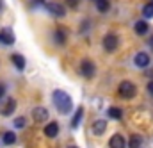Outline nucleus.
I'll return each mask as SVG.
<instances>
[{
  "instance_id": "obj_16",
  "label": "nucleus",
  "mask_w": 153,
  "mask_h": 148,
  "mask_svg": "<svg viewBox=\"0 0 153 148\" xmlns=\"http://www.w3.org/2000/svg\"><path fill=\"white\" fill-rule=\"evenodd\" d=\"M141 145H143V138L137 134H134L128 141V148H141Z\"/></svg>"
},
{
  "instance_id": "obj_17",
  "label": "nucleus",
  "mask_w": 153,
  "mask_h": 148,
  "mask_svg": "<svg viewBox=\"0 0 153 148\" xmlns=\"http://www.w3.org/2000/svg\"><path fill=\"white\" fill-rule=\"evenodd\" d=\"M107 114H109V118H112V120H121V118H123V111H121L119 107H109Z\"/></svg>"
},
{
  "instance_id": "obj_14",
  "label": "nucleus",
  "mask_w": 153,
  "mask_h": 148,
  "mask_svg": "<svg viewBox=\"0 0 153 148\" xmlns=\"http://www.w3.org/2000/svg\"><path fill=\"white\" fill-rule=\"evenodd\" d=\"M11 61H13V64H14L18 70H23L25 64H27V63H25V57L20 55V54H13V55H11Z\"/></svg>"
},
{
  "instance_id": "obj_8",
  "label": "nucleus",
  "mask_w": 153,
  "mask_h": 148,
  "mask_svg": "<svg viewBox=\"0 0 153 148\" xmlns=\"http://www.w3.org/2000/svg\"><path fill=\"white\" fill-rule=\"evenodd\" d=\"M0 43L2 45H7V46L14 43V34H13L11 29H2L0 31Z\"/></svg>"
},
{
  "instance_id": "obj_26",
  "label": "nucleus",
  "mask_w": 153,
  "mask_h": 148,
  "mask_svg": "<svg viewBox=\"0 0 153 148\" xmlns=\"http://www.w3.org/2000/svg\"><path fill=\"white\" fill-rule=\"evenodd\" d=\"M34 2H36V4H43V2H45V0H34Z\"/></svg>"
},
{
  "instance_id": "obj_19",
  "label": "nucleus",
  "mask_w": 153,
  "mask_h": 148,
  "mask_svg": "<svg viewBox=\"0 0 153 148\" xmlns=\"http://www.w3.org/2000/svg\"><path fill=\"white\" fill-rule=\"evenodd\" d=\"M96 9H98L100 13H107V11L111 9L109 0H96Z\"/></svg>"
},
{
  "instance_id": "obj_22",
  "label": "nucleus",
  "mask_w": 153,
  "mask_h": 148,
  "mask_svg": "<svg viewBox=\"0 0 153 148\" xmlns=\"http://www.w3.org/2000/svg\"><path fill=\"white\" fill-rule=\"evenodd\" d=\"M25 123H27V120H25L23 116H20V118H16V120H14V127H16V129H23V127H25Z\"/></svg>"
},
{
  "instance_id": "obj_9",
  "label": "nucleus",
  "mask_w": 153,
  "mask_h": 148,
  "mask_svg": "<svg viewBox=\"0 0 153 148\" xmlns=\"http://www.w3.org/2000/svg\"><path fill=\"white\" fill-rule=\"evenodd\" d=\"M109 147L111 148H125L126 147V141L121 134H114L111 139H109Z\"/></svg>"
},
{
  "instance_id": "obj_15",
  "label": "nucleus",
  "mask_w": 153,
  "mask_h": 148,
  "mask_svg": "<svg viewBox=\"0 0 153 148\" xmlns=\"http://www.w3.org/2000/svg\"><path fill=\"white\" fill-rule=\"evenodd\" d=\"M82 118H84V107H78L76 112L73 114V120H71V127H73V129H78V125H80Z\"/></svg>"
},
{
  "instance_id": "obj_25",
  "label": "nucleus",
  "mask_w": 153,
  "mask_h": 148,
  "mask_svg": "<svg viewBox=\"0 0 153 148\" xmlns=\"http://www.w3.org/2000/svg\"><path fill=\"white\" fill-rule=\"evenodd\" d=\"M4 95H5V86L0 84V98H4Z\"/></svg>"
},
{
  "instance_id": "obj_28",
  "label": "nucleus",
  "mask_w": 153,
  "mask_h": 148,
  "mask_svg": "<svg viewBox=\"0 0 153 148\" xmlns=\"http://www.w3.org/2000/svg\"><path fill=\"white\" fill-rule=\"evenodd\" d=\"M68 148H78V147H68Z\"/></svg>"
},
{
  "instance_id": "obj_13",
  "label": "nucleus",
  "mask_w": 153,
  "mask_h": 148,
  "mask_svg": "<svg viewBox=\"0 0 153 148\" xmlns=\"http://www.w3.org/2000/svg\"><path fill=\"white\" fill-rule=\"evenodd\" d=\"M59 134V125L55 123V121H52V123H48L46 127H45V136L46 138H55Z\"/></svg>"
},
{
  "instance_id": "obj_27",
  "label": "nucleus",
  "mask_w": 153,
  "mask_h": 148,
  "mask_svg": "<svg viewBox=\"0 0 153 148\" xmlns=\"http://www.w3.org/2000/svg\"><path fill=\"white\" fill-rule=\"evenodd\" d=\"M150 46H152V48H153V37H152V39H150Z\"/></svg>"
},
{
  "instance_id": "obj_3",
  "label": "nucleus",
  "mask_w": 153,
  "mask_h": 148,
  "mask_svg": "<svg viewBox=\"0 0 153 148\" xmlns=\"http://www.w3.org/2000/svg\"><path fill=\"white\" fill-rule=\"evenodd\" d=\"M45 5H46L48 13L53 14V16H57V18H62V16L66 14V9H64L61 4H57V2H48V4H45Z\"/></svg>"
},
{
  "instance_id": "obj_4",
  "label": "nucleus",
  "mask_w": 153,
  "mask_h": 148,
  "mask_svg": "<svg viewBox=\"0 0 153 148\" xmlns=\"http://www.w3.org/2000/svg\"><path fill=\"white\" fill-rule=\"evenodd\" d=\"M117 45H119V39H117L116 34H107V36L103 37V48L107 52H114L116 48H117Z\"/></svg>"
},
{
  "instance_id": "obj_21",
  "label": "nucleus",
  "mask_w": 153,
  "mask_h": 148,
  "mask_svg": "<svg viewBox=\"0 0 153 148\" xmlns=\"http://www.w3.org/2000/svg\"><path fill=\"white\" fill-rule=\"evenodd\" d=\"M143 14H144V18H153V2L146 4L143 7Z\"/></svg>"
},
{
  "instance_id": "obj_1",
  "label": "nucleus",
  "mask_w": 153,
  "mask_h": 148,
  "mask_svg": "<svg viewBox=\"0 0 153 148\" xmlns=\"http://www.w3.org/2000/svg\"><path fill=\"white\" fill-rule=\"evenodd\" d=\"M52 98H53V104H55V107L59 109L61 114H68V112L71 111L73 100H71V96H70L68 93H64L62 89H55Z\"/></svg>"
},
{
  "instance_id": "obj_5",
  "label": "nucleus",
  "mask_w": 153,
  "mask_h": 148,
  "mask_svg": "<svg viewBox=\"0 0 153 148\" xmlns=\"http://www.w3.org/2000/svg\"><path fill=\"white\" fill-rule=\"evenodd\" d=\"M134 64L137 66V68H148L150 66V55L146 54V52H139V54H135V57H134Z\"/></svg>"
},
{
  "instance_id": "obj_10",
  "label": "nucleus",
  "mask_w": 153,
  "mask_h": 148,
  "mask_svg": "<svg viewBox=\"0 0 153 148\" xmlns=\"http://www.w3.org/2000/svg\"><path fill=\"white\" fill-rule=\"evenodd\" d=\"M105 130H107V121H105V120H96V121L93 123V132H94L96 136H102Z\"/></svg>"
},
{
  "instance_id": "obj_18",
  "label": "nucleus",
  "mask_w": 153,
  "mask_h": 148,
  "mask_svg": "<svg viewBox=\"0 0 153 148\" xmlns=\"http://www.w3.org/2000/svg\"><path fill=\"white\" fill-rule=\"evenodd\" d=\"M2 141H4V145H14L16 143V134L14 132H5L2 136Z\"/></svg>"
},
{
  "instance_id": "obj_23",
  "label": "nucleus",
  "mask_w": 153,
  "mask_h": 148,
  "mask_svg": "<svg viewBox=\"0 0 153 148\" xmlns=\"http://www.w3.org/2000/svg\"><path fill=\"white\" fill-rule=\"evenodd\" d=\"M66 4H68L70 9H75L76 5H78V0H66Z\"/></svg>"
},
{
  "instance_id": "obj_7",
  "label": "nucleus",
  "mask_w": 153,
  "mask_h": 148,
  "mask_svg": "<svg viewBox=\"0 0 153 148\" xmlns=\"http://www.w3.org/2000/svg\"><path fill=\"white\" fill-rule=\"evenodd\" d=\"M32 118L36 123H45L48 120V111L45 107H36V109H32Z\"/></svg>"
},
{
  "instance_id": "obj_24",
  "label": "nucleus",
  "mask_w": 153,
  "mask_h": 148,
  "mask_svg": "<svg viewBox=\"0 0 153 148\" xmlns=\"http://www.w3.org/2000/svg\"><path fill=\"white\" fill-rule=\"evenodd\" d=\"M148 93L153 96V80H150V82H148Z\"/></svg>"
},
{
  "instance_id": "obj_20",
  "label": "nucleus",
  "mask_w": 153,
  "mask_h": 148,
  "mask_svg": "<svg viewBox=\"0 0 153 148\" xmlns=\"http://www.w3.org/2000/svg\"><path fill=\"white\" fill-rule=\"evenodd\" d=\"M53 37H55V41H57L59 45H64V43H66V32H64L62 29H57L55 34H53Z\"/></svg>"
},
{
  "instance_id": "obj_11",
  "label": "nucleus",
  "mask_w": 153,
  "mask_h": 148,
  "mask_svg": "<svg viewBox=\"0 0 153 148\" xmlns=\"http://www.w3.org/2000/svg\"><path fill=\"white\" fill-rule=\"evenodd\" d=\"M14 109H16V100H13V98H7V102H5V105L2 107V114L4 116H11L13 112H14Z\"/></svg>"
},
{
  "instance_id": "obj_12",
  "label": "nucleus",
  "mask_w": 153,
  "mask_h": 148,
  "mask_svg": "<svg viewBox=\"0 0 153 148\" xmlns=\"http://www.w3.org/2000/svg\"><path fill=\"white\" fill-rule=\"evenodd\" d=\"M148 29H150V25H148V22H146V20H139V22L134 25V31H135V34H139V36L146 34V32H148Z\"/></svg>"
},
{
  "instance_id": "obj_2",
  "label": "nucleus",
  "mask_w": 153,
  "mask_h": 148,
  "mask_svg": "<svg viewBox=\"0 0 153 148\" xmlns=\"http://www.w3.org/2000/svg\"><path fill=\"white\" fill-rule=\"evenodd\" d=\"M117 95H119L121 98H125V100H130V98H134V96L137 95V87H135L130 80H123V82L119 84V87H117Z\"/></svg>"
},
{
  "instance_id": "obj_6",
  "label": "nucleus",
  "mask_w": 153,
  "mask_h": 148,
  "mask_svg": "<svg viewBox=\"0 0 153 148\" xmlns=\"http://www.w3.org/2000/svg\"><path fill=\"white\" fill-rule=\"evenodd\" d=\"M94 72H96V68H94V64L91 63V61H82V64H80V73L84 75L85 78H93L94 77Z\"/></svg>"
}]
</instances>
